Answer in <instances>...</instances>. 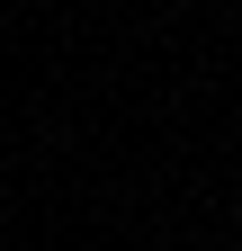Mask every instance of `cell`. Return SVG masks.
<instances>
[{
  "label": "cell",
  "mask_w": 242,
  "mask_h": 251,
  "mask_svg": "<svg viewBox=\"0 0 242 251\" xmlns=\"http://www.w3.org/2000/svg\"><path fill=\"white\" fill-rule=\"evenodd\" d=\"M233 233H242V198H233Z\"/></svg>",
  "instance_id": "cell-1"
}]
</instances>
